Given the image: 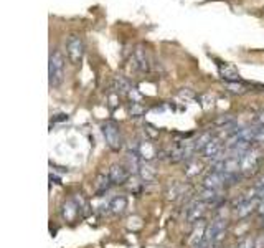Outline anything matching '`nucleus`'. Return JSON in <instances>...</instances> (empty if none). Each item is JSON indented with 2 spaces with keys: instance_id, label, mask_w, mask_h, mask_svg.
<instances>
[{
  "instance_id": "obj_21",
  "label": "nucleus",
  "mask_w": 264,
  "mask_h": 248,
  "mask_svg": "<svg viewBox=\"0 0 264 248\" xmlns=\"http://www.w3.org/2000/svg\"><path fill=\"white\" fill-rule=\"evenodd\" d=\"M238 248H254V240L253 238H246L243 240L240 245H238Z\"/></svg>"
},
{
  "instance_id": "obj_24",
  "label": "nucleus",
  "mask_w": 264,
  "mask_h": 248,
  "mask_svg": "<svg viewBox=\"0 0 264 248\" xmlns=\"http://www.w3.org/2000/svg\"><path fill=\"white\" fill-rule=\"evenodd\" d=\"M68 116L66 114H56V117H53V121H66Z\"/></svg>"
},
{
  "instance_id": "obj_8",
  "label": "nucleus",
  "mask_w": 264,
  "mask_h": 248,
  "mask_svg": "<svg viewBox=\"0 0 264 248\" xmlns=\"http://www.w3.org/2000/svg\"><path fill=\"white\" fill-rule=\"evenodd\" d=\"M221 151H223V144H221V141L218 139V138H213L211 139L207 147L203 149V156L205 158H208L211 161H215L218 158H221Z\"/></svg>"
},
{
  "instance_id": "obj_6",
  "label": "nucleus",
  "mask_w": 264,
  "mask_h": 248,
  "mask_svg": "<svg viewBox=\"0 0 264 248\" xmlns=\"http://www.w3.org/2000/svg\"><path fill=\"white\" fill-rule=\"evenodd\" d=\"M129 172L126 166H121V164H114L111 169H109V177H111L112 184L116 185H122L126 184L127 179H129Z\"/></svg>"
},
{
  "instance_id": "obj_7",
  "label": "nucleus",
  "mask_w": 264,
  "mask_h": 248,
  "mask_svg": "<svg viewBox=\"0 0 264 248\" xmlns=\"http://www.w3.org/2000/svg\"><path fill=\"white\" fill-rule=\"evenodd\" d=\"M132 65L139 71H149V58L142 47H137L132 55Z\"/></svg>"
},
{
  "instance_id": "obj_11",
  "label": "nucleus",
  "mask_w": 264,
  "mask_h": 248,
  "mask_svg": "<svg viewBox=\"0 0 264 248\" xmlns=\"http://www.w3.org/2000/svg\"><path fill=\"white\" fill-rule=\"evenodd\" d=\"M139 175H140V179H142V182L150 184V182L156 180L157 172H156V169H154V166H150L149 162L142 161L140 162V167H139Z\"/></svg>"
},
{
  "instance_id": "obj_23",
  "label": "nucleus",
  "mask_w": 264,
  "mask_h": 248,
  "mask_svg": "<svg viewBox=\"0 0 264 248\" xmlns=\"http://www.w3.org/2000/svg\"><path fill=\"white\" fill-rule=\"evenodd\" d=\"M256 124L257 126H264V111H261V113L256 116Z\"/></svg>"
},
{
  "instance_id": "obj_18",
  "label": "nucleus",
  "mask_w": 264,
  "mask_h": 248,
  "mask_svg": "<svg viewBox=\"0 0 264 248\" xmlns=\"http://www.w3.org/2000/svg\"><path fill=\"white\" fill-rule=\"evenodd\" d=\"M213 139V136H211L210 133H203L202 136H198V139L195 141H192V144H193V149H195V152L198 151H202L203 152V149L207 147L208 142Z\"/></svg>"
},
{
  "instance_id": "obj_9",
  "label": "nucleus",
  "mask_w": 264,
  "mask_h": 248,
  "mask_svg": "<svg viewBox=\"0 0 264 248\" xmlns=\"http://www.w3.org/2000/svg\"><path fill=\"white\" fill-rule=\"evenodd\" d=\"M223 185H227V184H224V175L221 172H211L203 179L205 189H216V191H221Z\"/></svg>"
},
{
  "instance_id": "obj_10",
  "label": "nucleus",
  "mask_w": 264,
  "mask_h": 248,
  "mask_svg": "<svg viewBox=\"0 0 264 248\" xmlns=\"http://www.w3.org/2000/svg\"><path fill=\"white\" fill-rule=\"evenodd\" d=\"M205 215V202H193L186 212V220L188 222H202Z\"/></svg>"
},
{
  "instance_id": "obj_1",
  "label": "nucleus",
  "mask_w": 264,
  "mask_h": 248,
  "mask_svg": "<svg viewBox=\"0 0 264 248\" xmlns=\"http://www.w3.org/2000/svg\"><path fill=\"white\" fill-rule=\"evenodd\" d=\"M48 78H50V86L58 88L61 86L64 80V56L60 50H55L50 53L48 61Z\"/></svg>"
},
{
  "instance_id": "obj_26",
  "label": "nucleus",
  "mask_w": 264,
  "mask_h": 248,
  "mask_svg": "<svg viewBox=\"0 0 264 248\" xmlns=\"http://www.w3.org/2000/svg\"><path fill=\"white\" fill-rule=\"evenodd\" d=\"M261 227H262V228H264V217H262V219H261Z\"/></svg>"
},
{
  "instance_id": "obj_13",
  "label": "nucleus",
  "mask_w": 264,
  "mask_h": 248,
  "mask_svg": "<svg viewBox=\"0 0 264 248\" xmlns=\"http://www.w3.org/2000/svg\"><path fill=\"white\" fill-rule=\"evenodd\" d=\"M111 184H112V180H111V177H109V174H99L98 177H96V182H94V192L98 195L106 194Z\"/></svg>"
},
{
  "instance_id": "obj_19",
  "label": "nucleus",
  "mask_w": 264,
  "mask_h": 248,
  "mask_svg": "<svg viewBox=\"0 0 264 248\" xmlns=\"http://www.w3.org/2000/svg\"><path fill=\"white\" fill-rule=\"evenodd\" d=\"M227 88L230 93H233V95H243V93H246L249 86L243 81H236V83H227Z\"/></svg>"
},
{
  "instance_id": "obj_16",
  "label": "nucleus",
  "mask_w": 264,
  "mask_h": 248,
  "mask_svg": "<svg viewBox=\"0 0 264 248\" xmlns=\"http://www.w3.org/2000/svg\"><path fill=\"white\" fill-rule=\"evenodd\" d=\"M221 191H216V189H205L202 192V200L205 204H218L221 200Z\"/></svg>"
},
{
  "instance_id": "obj_15",
  "label": "nucleus",
  "mask_w": 264,
  "mask_h": 248,
  "mask_svg": "<svg viewBox=\"0 0 264 248\" xmlns=\"http://www.w3.org/2000/svg\"><path fill=\"white\" fill-rule=\"evenodd\" d=\"M114 89H116V93L118 95H127L134 89L131 86V83H129L124 76H116L114 78Z\"/></svg>"
},
{
  "instance_id": "obj_12",
  "label": "nucleus",
  "mask_w": 264,
  "mask_h": 248,
  "mask_svg": "<svg viewBox=\"0 0 264 248\" xmlns=\"http://www.w3.org/2000/svg\"><path fill=\"white\" fill-rule=\"evenodd\" d=\"M139 156H140V159L145 161V162H149L156 158V147H154L152 142L140 141L139 142Z\"/></svg>"
},
{
  "instance_id": "obj_17",
  "label": "nucleus",
  "mask_w": 264,
  "mask_h": 248,
  "mask_svg": "<svg viewBox=\"0 0 264 248\" xmlns=\"http://www.w3.org/2000/svg\"><path fill=\"white\" fill-rule=\"evenodd\" d=\"M109 208H111V212L116 213V215L122 213L127 208V199L124 197V195H118V197H112Z\"/></svg>"
},
{
  "instance_id": "obj_2",
  "label": "nucleus",
  "mask_w": 264,
  "mask_h": 248,
  "mask_svg": "<svg viewBox=\"0 0 264 248\" xmlns=\"http://www.w3.org/2000/svg\"><path fill=\"white\" fill-rule=\"evenodd\" d=\"M101 129H102V136H104L107 147L114 152H119L122 149V136L118 124L112 121H107L102 124Z\"/></svg>"
},
{
  "instance_id": "obj_3",
  "label": "nucleus",
  "mask_w": 264,
  "mask_h": 248,
  "mask_svg": "<svg viewBox=\"0 0 264 248\" xmlns=\"http://www.w3.org/2000/svg\"><path fill=\"white\" fill-rule=\"evenodd\" d=\"M66 53L73 65H80L85 56V43L80 35H71L66 42Z\"/></svg>"
},
{
  "instance_id": "obj_22",
  "label": "nucleus",
  "mask_w": 264,
  "mask_h": 248,
  "mask_svg": "<svg viewBox=\"0 0 264 248\" xmlns=\"http://www.w3.org/2000/svg\"><path fill=\"white\" fill-rule=\"evenodd\" d=\"M256 142H261V144H264V126H259L257 128V134H256Z\"/></svg>"
},
{
  "instance_id": "obj_5",
  "label": "nucleus",
  "mask_w": 264,
  "mask_h": 248,
  "mask_svg": "<svg viewBox=\"0 0 264 248\" xmlns=\"http://www.w3.org/2000/svg\"><path fill=\"white\" fill-rule=\"evenodd\" d=\"M218 73H220L221 80H224L227 83H236V81H241V78H240V71H238L235 67H231V65H228V63L218 61Z\"/></svg>"
},
{
  "instance_id": "obj_25",
  "label": "nucleus",
  "mask_w": 264,
  "mask_h": 248,
  "mask_svg": "<svg viewBox=\"0 0 264 248\" xmlns=\"http://www.w3.org/2000/svg\"><path fill=\"white\" fill-rule=\"evenodd\" d=\"M50 180H51V182H53V180H55V184H61V182H60V179H58V177H56V175H53V174H51V175H50Z\"/></svg>"
},
{
  "instance_id": "obj_14",
  "label": "nucleus",
  "mask_w": 264,
  "mask_h": 248,
  "mask_svg": "<svg viewBox=\"0 0 264 248\" xmlns=\"http://www.w3.org/2000/svg\"><path fill=\"white\" fill-rule=\"evenodd\" d=\"M81 210H80V207L78 204L71 199V200H68L66 204L63 205V217L66 219L68 222H73L76 219V215H78Z\"/></svg>"
},
{
  "instance_id": "obj_4",
  "label": "nucleus",
  "mask_w": 264,
  "mask_h": 248,
  "mask_svg": "<svg viewBox=\"0 0 264 248\" xmlns=\"http://www.w3.org/2000/svg\"><path fill=\"white\" fill-rule=\"evenodd\" d=\"M259 162H261V156L257 151H253V149H249L241 158V172L244 175H249L257 171V167H259Z\"/></svg>"
},
{
  "instance_id": "obj_20",
  "label": "nucleus",
  "mask_w": 264,
  "mask_h": 248,
  "mask_svg": "<svg viewBox=\"0 0 264 248\" xmlns=\"http://www.w3.org/2000/svg\"><path fill=\"white\" fill-rule=\"evenodd\" d=\"M145 113V108L140 106V103H131V106H129V114L134 116V117H139Z\"/></svg>"
}]
</instances>
